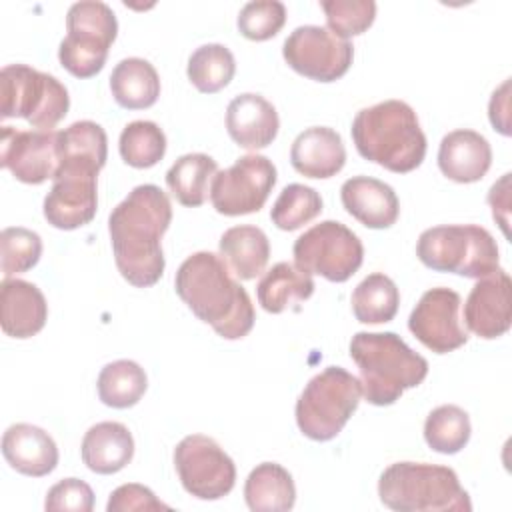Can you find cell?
Returning <instances> with one entry per match:
<instances>
[{
    "instance_id": "cell-1",
    "label": "cell",
    "mask_w": 512,
    "mask_h": 512,
    "mask_svg": "<svg viewBox=\"0 0 512 512\" xmlns=\"http://www.w3.org/2000/svg\"><path fill=\"white\" fill-rule=\"evenodd\" d=\"M172 222V204L164 190L140 184L110 212L108 232L122 278L136 286H154L164 274L162 236Z\"/></svg>"
},
{
    "instance_id": "cell-2",
    "label": "cell",
    "mask_w": 512,
    "mask_h": 512,
    "mask_svg": "<svg viewBox=\"0 0 512 512\" xmlns=\"http://www.w3.org/2000/svg\"><path fill=\"white\" fill-rule=\"evenodd\" d=\"M176 294L202 322L226 340L244 338L256 320L246 288L232 276L226 262L214 252H194L174 278Z\"/></svg>"
},
{
    "instance_id": "cell-3",
    "label": "cell",
    "mask_w": 512,
    "mask_h": 512,
    "mask_svg": "<svg viewBox=\"0 0 512 512\" xmlns=\"http://www.w3.org/2000/svg\"><path fill=\"white\" fill-rule=\"evenodd\" d=\"M350 132L364 160L396 174L416 170L426 156V136L416 112L404 100H384L362 108Z\"/></svg>"
},
{
    "instance_id": "cell-4",
    "label": "cell",
    "mask_w": 512,
    "mask_h": 512,
    "mask_svg": "<svg viewBox=\"0 0 512 512\" xmlns=\"http://www.w3.org/2000/svg\"><path fill=\"white\" fill-rule=\"evenodd\" d=\"M350 358L360 370L362 396L374 406L394 404L404 390L422 384L428 362L396 332H356Z\"/></svg>"
},
{
    "instance_id": "cell-5",
    "label": "cell",
    "mask_w": 512,
    "mask_h": 512,
    "mask_svg": "<svg viewBox=\"0 0 512 512\" xmlns=\"http://www.w3.org/2000/svg\"><path fill=\"white\" fill-rule=\"evenodd\" d=\"M378 496L396 512H470L472 502L448 466L394 462L378 480Z\"/></svg>"
},
{
    "instance_id": "cell-6",
    "label": "cell",
    "mask_w": 512,
    "mask_h": 512,
    "mask_svg": "<svg viewBox=\"0 0 512 512\" xmlns=\"http://www.w3.org/2000/svg\"><path fill=\"white\" fill-rule=\"evenodd\" d=\"M416 256L426 268L464 278H484L500 268L494 236L476 224H444L424 230Z\"/></svg>"
},
{
    "instance_id": "cell-7",
    "label": "cell",
    "mask_w": 512,
    "mask_h": 512,
    "mask_svg": "<svg viewBox=\"0 0 512 512\" xmlns=\"http://www.w3.org/2000/svg\"><path fill=\"white\" fill-rule=\"evenodd\" d=\"M362 398L360 380L342 366H328L308 380L296 400V424L316 442L336 438Z\"/></svg>"
},
{
    "instance_id": "cell-8",
    "label": "cell",
    "mask_w": 512,
    "mask_h": 512,
    "mask_svg": "<svg viewBox=\"0 0 512 512\" xmlns=\"http://www.w3.org/2000/svg\"><path fill=\"white\" fill-rule=\"evenodd\" d=\"M70 108L66 86L26 64L0 70V118H24L36 130H52Z\"/></svg>"
},
{
    "instance_id": "cell-9",
    "label": "cell",
    "mask_w": 512,
    "mask_h": 512,
    "mask_svg": "<svg viewBox=\"0 0 512 512\" xmlns=\"http://www.w3.org/2000/svg\"><path fill=\"white\" fill-rule=\"evenodd\" d=\"M118 34L112 8L98 0L76 2L66 14V36L58 48L60 64L76 78L96 76Z\"/></svg>"
},
{
    "instance_id": "cell-10",
    "label": "cell",
    "mask_w": 512,
    "mask_h": 512,
    "mask_svg": "<svg viewBox=\"0 0 512 512\" xmlns=\"http://www.w3.org/2000/svg\"><path fill=\"white\" fill-rule=\"evenodd\" d=\"M296 266L330 282H346L364 260L360 238L338 220H324L308 228L294 242Z\"/></svg>"
},
{
    "instance_id": "cell-11",
    "label": "cell",
    "mask_w": 512,
    "mask_h": 512,
    "mask_svg": "<svg viewBox=\"0 0 512 512\" xmlns=\"http://www.w3.org/2000/svg\"><path fill=\"white\" fill-rule=\"evenodd\" d=\"M174 466L184 490L200 500L224 498L236 482L234 460L204 434L184 436L176 444Z\"/></svg>"
},
{
    "instance_id": "cell-12",
    "label": "cell",
    "mask_w": 512,
    "mask_h": 512,
    "mask_svg": "<svg viewBox=\"0 0 512 512\" xmlns=\"http://www.w3.org/2000/svg\"><path fill=\"white\" fill-rule=\"evenodd\" d=\"M276 166L262 154H246L230 168L216 172L210 186V200L218 214L244 216L258 212L274 184Z\"/></svg>"
},
{
    "instance_id": "cell-13",
    "label": "cell",
    "mask_w": 512,
    "mask_h": 512,
    "mask_svg": "<svg viewBox=\"0 0 512 512\" xmlns=\"http://www.w3.org/2000/svg\"><path fill=\"white\" fill-rule=\"evenodd\" d=\"M282 56L294 72L316 82H334L348 72L354 46L324 26L306 24L290 32L284 40Z\"/></svg>"
},
{
    "instance_id": "cell-14",
    "label": "cell",
    "mask_w": 512,
    "mask_h": 512,
    "mask_svg": "<svg viewBox=\"0 0 512 512\" xmlns=\"http://www.w3.org/2000/svg\"><path fill=\"white\" fill-rule=\"evenodd\" d=\"M98 168L58 164L54 184L44 198V218L58 230H76L92 222L98 208Z\"/></svg>"
},
{
    "instance_id": "cell-15",
    "label": "cell",
    "mask_w": 512,
    "mask_h": 512,
    "mask_svg": "<svg viewBox=\"0 0 512 512\" xmlns=\"http://www.w3.org/2000/svg\"><path fill=\"white\" fill-rule=\"evenodd\" d=\"M460 294L452 288H430L426 290L408 318V328L428 350L436 354H448L468 342L458 310Z\"/></svg>"
},
{
    "instance_id": "cell-16",
    "label": "cell",
    "mask_w": 512,
    "mask_h": 512,
    "mask_svg": "<svg viewBox=\"0 0 512 512\" xmlns=\"http://www.w3.org/2000/svg\"><path fill=\"white\" fill-rule=\"evenodd\" d=\"M0 164L24 184H42L58 170L56 130H0Z\"/></svg>"
},
{
    "instance_id": "cell-17",
    "label": "cell",
    "mask_w": 512,
    "mask_h": 512,
    "mask_svg": "<svg viewBox=\"0 0 512 512\" xmlns=\"http://www.w3.org/2000/svg\"><path fill=\"white\" fill-rule=\"evenodd\" d=\"M464 322L484 340L500 338L510 330L512 280L506 270L498 268L490 276L478 278L464 302Z\"/></svg>"
},
{
    "instance_id": "cell-18",
    "label": "cell",
    "mask_w": 512,
    "mask_h": 512,
    "mask_svg": "<svg viewBox=\"0 0 512 512\" xmlns=\"http://www.w3.org/2000/svg\"><path fill=\"white\" fill-rule=\"evenodd\" d=\"M278 128L280 118L276 108L260 94H238L226 108V130L240 148L260 150L270 146Z\"/></svg>"
},
{
    "instance_id": "cell-19",
    "label": "cell",
    "mask_w": 512,
    "mask_h": 512,
    "mask_svg": "<svg viewBox=\"0 0 512 512\" xmlns=\"http://www.w3.org/2000/svg\"><path fill=\"white\" fill-rule=\"evenodd\" d=\"M340 200L346 212L366 228H390L400 214V202L394 188L372 176H352L340 188Z\"/></svg>"
},
{
    "instance_id": "cell-20",
    "label": "cell",
    "mask_w": 512,
    "mask_h": 512,
    "mask_svg": "<svg viewBox=\"0 0 512 512\" xmlns=\"http://www.w3.org/2000/svg\"><path fill=\"white\" fill-rule=\"evenodd\" d=\"M48 318L40 288L20 278H4L0 286V324L6 336L24 340L38 334Z\"/></svg>"
},
{
    "instance_id": "cell-21",
    "label": "cell",
    "mask_w": 512,
    "mask_h": 512,
    "mask_svg": "<svg viewBox=\"0 0 512 512\" xmlns=\"http://www.w3.org/2000/svg\"><path fill=\"white\" fill-rule=\"evenodd\" d=\"M490 164V142L476 130H452L440 142L438 168L446 178L458 184H472L482 180L490 170Z\"/></svg>"
},
{
    "instance_id": "cell-22",
    "label": "cell",
    "mask_w": 512,
    "mask_h": 512,
    "mask_svg": "<svg viewBox=\"0 0 512 512\" xmlns=\"http://www.w3.org/2000/svg\"><path fill=\"white\" fill-rule=\"evenodd\" d=\"M2 454L20 474L42 478L58 466V446L40 426L18 422L6 428L2 436Z\"/></svg>"
},
{
    "instance_id": "cell-23",
    "label": "cell",
    "mask_w": 512,
    "mask_h": 512,
    "mask_svg": "<svg viewBox=\"0 0 512 512\" xmlns=\"http://www.w3.org/2000/svg\"><path fill=\"white\" fill-rule=\"evenodd\" d=\"M292 168L306 178L336 176L346 164L342 136L328 126H312L300 132L290 148Z\"/></svg>"
},
{
    "instance_id": "cell-24",
    "label": "cell",
    "mask_w": 512,
    "mask_h": 512,
    "mask_svg": "<svg viewBox=\"0 0 512 512\" xmlns=\"http://www.w3.org/2000/svg\"><path fill=\"white\" fill-rule=\"evenodd\" d=\"M82 462L96 474H116L134 456V438L122 422H98L88 428L80 446Z\"/></svg>"
},
{
    "instance_id": "cell-25",
    "label": "cell",
    "mask_w": 512,
    "mask_h": 512,
    "mask_svg": "<svg viewBox=\"0 0 512 512\" xmlns=\"http://www.w3.org/2000/svg\"><path fill=\"white\" fill-rule=\"evenodd\" d=\"M220 258L240 280H254L270 258V242L258 226H232L220 236Z\"/></svg>"
},
{
    "instance_id": "cell-26",
    "label": "cell",
    "mask_w": 512,
    "mask_h": 512,
    "mask_svg": "<svg viewBox=\"0 0 512 512\" xmlns=\"http://www.w3.org/2000/svg\"><path fill=\"white\" fill-rule=\"evenodd\" d=\"M244 500L254 512L292 510L296 502L292 474L276 462L258 464L244 482Z\"/></svg>"
},
{
    "instance_id": "cell-27",
    "label": "cell",
    "mask_w": 512,
    "mask_h": 512,
    "mask_svg": "<svg viewBox=\"0 0 512 512\" xmlns=\"http://www.w3.org/2000/svg\"><path fill=\"white\" fill-rule=\"evenodd\" d=\"M110 90L118 106L126 110H144L156 104L160 96V76L144 58H124L110 74Z\"/></svg>"
},
{
    "instance_id": "cell-28",
    "label": "cell",
    "mask_w": 512,
    "mask_h": 512,
    "mask_svg": "<svg viewBox=\"0 0 512 512\" xmlns=\"http://www.w3.org/2000/svg\"><path fill=\"white\" fill-rule=\"evenodd\" d=\"M314 280L308 272L290 262L274 264L258 282L260 306L270 314H280L314 294Z\"/></svg>"
},
{
    "instance_id": "cell-29",
    "label": "cell",
    "mask_w": 512,
    "mask_h": 512,
    "mask_svg": "<svg viewBox=\"0 0 512 512\" xmlns=\"http://www.w3.org/2000/svg\"><path fill=\"white\" fill-rule=\"evenodd\" d=\"M218 164L212 156L192 152L180 156L166 172V186L172 196L188 208L202 206L210 194Z\"/></svg>"
},
{
    "instance_id": "cell-30",
    "label": "cell",
    "mask_w": 512,
    "mask_h": 512,
    "mask_svg": "<svg viewBox=\"0 0 512 512\" xmlns=\"http://www.w3.org/2000/svg\"><path fill=\"white\" fill-rule=\"evenodd\" d=\"M352 312L362 324L390 322L400 304V292L394 280L382 272L368 274L352 292Z\"/></svg>"
},
{
    "instance_id": "cell-31",
    "label": "cell",
    "mask_w": 512,
    "mask_h": 512,
    "mask_svg": "<svg viewBox=\"0 0 512 512\" xmlns=\"http://www.w3.org/2000/svg\"><path fill=\"white\" fill-rule=\"evenodd\" d=\"M98 396L110 408H130L140 402L148 388L144 368L134 360H116L98 374Z\"/></svg>"
},
{
    "instance_id": "cell-32",
    "label": "cell",
    "mask_w": 512,
    "mask_h": 512,
    "mask_svg": "<svg viewBox=\"0 0 512 512\" xmlns=\"http://www.w3.org/2000/svg\"><path fill=\"white\" fill-rule=\"evenodd\" d=\"M236 72V60L224 44H204L188 58V80L204 94L220 92L230 84Z\"/></svg>"
},
{
    "instance_id": "cell-33",
    "label": "cell",
    "mask_w": 512,
    "mask_h": 512,
    "mask_svg": "<svg viewBox=\"0 0 512 512\" xmlns=\"http://www.w3.org/2000/svg\"><path fill=\"white\" fill-rule=\"evenodd\" d=\"M470 434V418L456 404H442L426 416L424 440L434 452L456 454L468 444Z\"/></svg>"
},
{
    "instance_id": "cell-34",
    "label": "cell",
    "mask_w": 512,
    "mask_h": 512,
    "mask_svg": "<svg viewBox=\"0 0 512 512\" xmlns=\"http://www.w3.org/2000/svg\"><path fill=\"white\" fill-rule=\"evenodd\" d=\"M118 150L128 166L152 168L166 154V134L156 122L134 120L120 132Z\"/></svg>"
},
{
    "instance_id": "cell-35",
    "label": "cell",
    "mask_w": 512,
    "mask_h": 512,
    "mask_svg": "<svg viewBox=\"0 0 512 512\" xmlns=\"http://www.w3.org/2000/svg\"><path fill=\"white\" fill-rule=\"evenodd\" d=\"M108 158V138L100 124L80 120L58 132V162L78 160L104 168Z\"/></svg>"
},
{
    "instance_id": "cell-36",
    "label": "cell",
    "mask_w": 512,
    "mask_h": 512,
    "mask_svg": "<svg viewBox=\"0 0 512 512\" xmlns=\"http://www.w3.org/2000/svg\"><path fill=\"white\" fill-rule=\"evenodd\" d=\"M320 212H322L320 194L310 186L294 182L282 188L280 196L272 206L270 218L280 230L292 232L308 224L310 220H314Z\"/></svg>"
},
{
    "instance_id": "cell-37",
    "label": "cell",
    "mask_w": 512,
    "mask_h": 512,
    "mask_svg": "<svg viewBox=\"0 0 512 512\" xmlns=\"http://www.w3.org/2000/svg\"><path fill=\"white\" fill-rule=\"evenodd\" d=\"M2 250V276L12 278L14 274L34 268L42 256V240L34 230L22 226L4 228L0 234Z\"/></svg>"
},
{
    "instance_id": "cell-38",
    "label": "cell",
    "mask_w": 512,
    "mask_h": 512,
    "mask_svg": "<svg viewBox=\"0 0 512 512\" xmlns=\"http://www.w3.org/2000/svg\"><path fill=\"white\" fill-rule=\"evenodd\" d=\"M328 30L338 38H352L366 32L376 18L374 0H322Z\"/></svg>"
},
{
    "instance_id": "cell-39",
    "label": "cell",
    "mask_w": 512,
    "mask_h": 512,
    "mask_svg": "<svg viewBox=\"0 0 512 512\" xmlns=\"http://www.w3.org/2000/svg\"><path fill=\"white\" fill-rule=\"evenodd\" d=\"M286 24V6L278 0H254L242 6L238 30L244 38L264 42L274 38Z\"/></svg>"
},
{
    "instance_id": "cell-40",
    "label": "cell",
    "mask_w": 512,
    "mask_h": 512,
    "mask_svg": "<svg viewBox=\"0 0 512 512\" xmlns=\"http://www.w3.org/2000/svg\"><path fill=\"white\" fill-rule=\"evenodd\" d=\"M44 508L50 512H90L94 508V492L80 478H64L48 490Z\"/></svg>"
},
{
    "instance_id": "cell-41",
    "label": "cell",
    "mask_w": 512,
    "mask_h": 512,
    "mask_svg": "<svg viewBox=\"0 0 512 512\" xmlns=\"http://www.w3.org/2000/svg\"><path fill=\"white\" fill-rule=\"evenodd\" d=\"M108 512H146V510H170L168 504L160 502L154 492L142 484L130 482V484H122L118 486L106 504Z\"/></svg>"
},
{
    "instance_id": "cell-42",
    "label": "cell",
    "mask_w": 512,
    "mask_h": 512,
    "mask_svg": "<svg viewBox=\"0 0 512 512\" xmlns=\"http://www.w3.org/2000/svg\"><path fill=\"white\" fill-rule=\"evenodd\" d=\"M488 118L494 130H498L502 136H510V78L492 92Z\"/></svg>"
},
{
    "instance_id": "cell-43",
    "label": "cell",
    "mask_w": 512,
    "mask_h": 512,
    "mask_svg": "<svg viewBox=\"0 0 512 512\" xmlns=\"http://www.w3.org/2000/svg\"><path fill=\"white\" fill-rule=\"evenodd\" d=\"M488 204L492 206V216L500 224L504 236L508 238V216H510V174L506 172L488 192Z\"/></svg>"
}]
</instances>
